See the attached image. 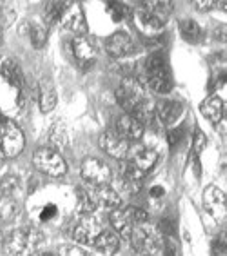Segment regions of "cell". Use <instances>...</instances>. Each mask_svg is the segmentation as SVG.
Returning <instances> with one entry per match:
<instances>
[{
    "instance_id": "obj_1",
    "label": "cell",
    "mask_w": 227,
    "mask_h": 256,
    "mask_svg": "<svg viewBox=\"0 0 227 256\" xmlns=\"http://www.w3.org/2000/svg\"><path fill=\"white\" fill-rule=\"evenodd\" d=\"M158 160V154L153 149L148 148H134L129 149V154L126 160H122V176L129 178L133 182H142L144 176L154 168Z\"/></svg>"
},
{
    "instance_id": "obj_2",
    "label": "cell",
    "mask_w": 227,
    "mask_h": 256,
    "mask_svg": "<svg viewBox=\"0 0 227 256\" xmlns=\"http://www.w3.org/2000/svg\"><path fill=\"white\" fill-rule=\"evenodd\" d=\"M129 242L134 251L142 256H158L162 252V236L153 226H148V224H140L134 227Z\"/></svg>"
},
{
    "instance_id": "obj_3",
    "label": "cell",
    "mask_w": 227,
    "mask_h": 256,
    "mask_svg": "<svg viewBox=\"0 0 227 256\" xmlns=\"http://www.w3.org/2000/svg\"><path fill=\"white\" fill-rule=\"evenodd\" d=\"M38 236L31 229H16L4 238L2 249L6 256H31L36 251Z\"/></svg>"
},
{
    "instance_id": "obj_4",
    "label": "cell",
    "mask_w": 227,
    "mask_h": 256,
    "mask_svg": "<svg viewBox=\"0 0 227 256\" xmlns=\"http://www.w3.org/2000/svg\"><path fill=\"white\" fill-rule=\"evenodd\" d=\"M116 100L129 114L134 113L146 102V88L140 80L126 78L116 89Z\"/></svg>"
},
{
    "instance_id": "obj_5",
    "label": "cell",
    "mask_w": 227,
    "mask_h": 256,
    "mask_svg": "<svg viewBox=\"0 0 227 256\" xmlns=\"http://www.w3.org/2000/svg\"><path fill=\"white\" fill-rule=\"evenodd\" d=\"M148 222V212H144L138 207H128V209H114L111 212V224L122 238L131 236V232L136 226Z\"/></svg>"
},
{
    "instance_id": "obj_6",
    "label": "cell",
    "mask_w": 227,
    "mask_h": 256,
    "mask_svg": "<svg viewBox=\"0 0 227 256\" xmlns=\"http://www.w3.org/2000/svg\"><path fill=\"white\" fill-rule=\"evenodd\" d=\"M146 71H148V84L153 91L162 94L171 91L173 84H171V76H169L166 64H164L162 54L149 56L148 64H146Z\"/></svg>"
},
{
    "instance_id": "obj_7",
    "label": "cell",
    "mask_w": 227,
    "mask_h": 256,
    "mask_svg": "<svg viewBox=\"0 0 227 256\" xmlns=\"http://www.w3.org/2000/svg\"><path fill=\"white\" fill-rule=\"evenodd\" d=\"M33 164H35V168L38 171L54 178L64 176L66 171H68V166H66V160L62 158V154L50 148L38 149L35 153V156H33Z\"/></svg>"
},
{
    "instance_id": "obj_8",
    "label": "cell",
    "mask_w": 227,
    "mask_h": 256,
    "mask_svg": "<svg viewBox=\"0 0 227 256\" xmlns=\"http://www.w3.org/2000/svg\"><path fill=\"white\" fill-rule=\"evenodd\" d=\"M24 146H26L24 133L20 131V128L15 122L6 118L4 134H2V156L6 158L18 156L24 151Z\"/></svg>"
},
{
    "instance_id": "obj_9",
    "label": "cell",
    "mask_w": 227,
    "mask_h": 256,
    "mask_svg": "<svg viewBox=\"0 0 227 256\" xmlns=\"http://www.w3.org/2000/svg\"><path fill=\"white\" fill-rule=\"evenodd\" d=\"M82 178L94 188H104L111 182V169L96 158H88L82 164Z\"/></svg>"
},
{
    "instance_id": "obj_10",
    "label": "cell",
    "mask_w": 227,
    "mask_h": 256,
    "mask_svg": "<svg viewBox=\"0 0 227 256\" xmlns=\"http://www.w3.org/2000/svg\"><path fill=\"white\" fill-rule=\"evenodd\" d=\"M100 148L104 149L109 156L126 160V156L129 154V149H131V144L124 136H120L116 131H108L100 136Z\"/></svg>"
},
{
    "instance_id": "obj_11",
    "label": "cell",
    "mask_w": 227,
    "mask_h": 256,
    "mask_svg": "<svg viewBox=\"0 0 227 256\" xmlns=\"http://www.w3.org/2000/svg\"><path fill=\"white\" fill-rule=\"evenodd\" d=\"M100 226L98 222L91 216H82L80 218V222L76 224L73 231V238L80 244H84V246H93L96 236L100 234Z\"/></svg>"
},
{
    "instance_id": "obj_12",
    "label": "cell",
    "mask_w": 227,
    "mask_h": 256,
    "mask_svg": "<svg viewBox=\"0 0 227 256\" xmlns=\"http://www.w3.org/2000/svg\"><path fill=\"white\" fill-rule=\"evenodd\" d=\"M116 133L120 136H124L129 144L138 142L140 138L144 136V126L134 118L133 114H124L120 116V120L116 122Z\"/></svg>"
},
{
    "instance_id": "obj_13",
    "label": "cell",
    "mask_w": 227,
    "mask_h": 256,
    "mask_svg": "<svg viewBox=\"0 0 227 256\" xmlns=\"http://www.w3.org/2000/svg\"><path fill=\"white\" fill-rule=\"evenodd\" d=\"M106 48H108V53L111 56L120 58V56H126V54H129L133 51V40H131V36L128 33L118 31V33L109 36L108 42H106Z\"/></svg>"
},
{
    "instance_id": "obj_14",
    "label": "cell",
    "mask_w": 227,
    "mask_h": 256,
    "mask_svg": "<svg viewBox=\"0 0 227 256\" xmlns=\"http://www.w3.org/2000/svg\"><path fill=\"white\" fill-rule=\"evenodd\" d=\"M62 24H64V28L68 31L76 33V34L86 33V30H88L84 13H82V10H80L78 6H70V10L64 11V15H62Z\"/></svg>"
},
{
    "instance_id": "obj_15",
    "label": "cell",
    "mask_w": 227,
    "mask_h": 256,
    "mask_svg": "<svg viewBox=\"0 0 227 256\" xmlns=\"http://www.w3.org/2000/svg\"><path fill=\"white\" fill-rule=\"evenodd\" d=\"M91 194V198L94 200V204H96V207L98 206H104L108 207V209H120V206H122V200H120V194L114 189L108 188V186H104V188H96V191L94 192H89Z\"/></svg>"
},
{
    "instance_id": "obj_16",
    "label": "cell",
    "mask_w": 227,
    "mask_h": 256,
    "mask_svg": "<svg viewBox=\"0 0 227 256\" xmlns=\"http://www.w3.org/2000/svg\"><path fill=\"white\" fill-rule=\"evenodd\" d=\"M182 114V106L178 102H173V100H160L156 104V116L158 120L166 126L169 124H174Z\"/></svg>"
},
{
    "instance_id": "obj_17",
    "label": "cell",
    "mask_w": 227,
    "mask_h": 256,
    "mask_svg": "<svg viewBox=\"0 0 227 256\" xmlns=\"http://www.w3.org/2000/svg\"><path fill=\"white\" fill-rule=\"evenodd\" d=\"M96 247V251H100L106 256H113L120 251V238L111 231H100V234L96 236L93 244Z\"/></svg>"
},
{
    "instance_id": "obj_18",
    "label": "cell",
    "mask_w": 227,
    "mask_h": 256,
    "mask_svg": "<svg viewBox=\"0 0 227 256\" xmlns=\"http://www.w3.org/2000/svg\"><path fill=\"white\" fill-rule=\"evenodd\" d=\"M73 53L74 56L84 62V64H91L96 56V48H94V42L88 36H80V38H74L73 42Z\"/></svg>"
},
{
    "instance_id": "obj_19",
    "label": "cell",
    "mask_w": 227,
    "mask_h": 256,
    "mask_svg": "<svg viewBox=\"0 0 227 256\" xmlns=\"http://www.w3.org/2000/svg\"><path fill=\"white\" fill-rule=\"evenodd\" d=\"M134 20H136V26L138 30L144 31L146 34H156L162 31L164 22H160L158 18H154L153 15H149L146 10H138L134 13Z\"/></svg>"
},
{
    "instance_id": "obj_20",
    "label": "cell",
    "mask_w": 227,
    "mask_h": 256,
    "mask_svg": "<svg viewBox=\"0 0 227 256\" xmlns=\"http://www.w3.org/2000/svg\"><path fill=\"white\" fill-rule=\"evenodd\" d=\"M224 109H226V106H224V100L218 98V96H212V98L206 100V102L202 104V114L212 124L222 122Z\"/></svg>"
},
{
    "instance_id": "obj_21",
    "label": "cell",
    "mask_w": 227,
    "mask_h": 256,
    "mask_svg": "<svg viewBox=\"0 0 227 256\" xmlns=\"http://www.w3.org/2000/svg\"><path fill=\"white\" fill-rule=\"evenodd\" d=\"M0 74L6 82H10L11 86L20 88L22 82H24V76H22V71H20L18 64L13 62V60H4L2 66H0Z\"/></svg>"
},
{
    "instance_id": "obj_22",
    "label": "cell",
    "mask_w": 227,
    "mask_h": 256,
    "mask_svg": "<svg viewBox=\"0 0 227 256\" xmlns=\"http://www.w3.org/2000/svg\"><path fill=\"white\" fill-rule=\"evenodd\" d=\"M142 10H146L149 15H153L154 18H158L160 22H166L168 16L171 15V11H173V4L168 2V0H151V2H146L144 4Z\"/></svg>"
},
{
    "instance_id": "obj_23",
    "label": "cell",
    "mask_w": 227,
    "mask_h": 256,
    "mask_svg": "<svg viewBox=\"0 0 227 256\" xmlns=\"http://www.w3.org/2000/svg\"><path fill=\"white\" fill-rule=\"evenodd\" d=\"M18 214V206L11 196H0V222L10 224Z\"/></svg>"
},
{
    "instance_id": "obj_24",
    "label": "cell",
    "mask_w": 227,
    "mask_h": 256,
    "mask_svg": "<svg viewBox=\"0 0 227 256\" xmlns=\"http://www.w3.org/2000/svg\"><path fill=\"white\" fill-rule=\"evenodd\" d=\"M76 211H78L80 216H91L94 212V209H96V204H94V200L91 198V194L86 191H82V189H78L76 191Z\"/></svg>"
},
{
    "instance_id": "obj_25",
    "label": "cell",
    "mask_w": 227,
    "mask_h": 256,
    "mask_svg": "<svg viewBox=\"0 0 227 256\" xmlns=\"http://www.w3.org/2000/svg\"><path fill=\"white\" fill-rule=\"evenodd\" d=\"M56 106V91L50 86H46L40 93V109L42 113H51Z\"/></svg>"
},
{
    "instance_id": "obj_26",
    "label": "cell",
    "mask_w": 227,
    "mask_h": 256,
    "mask_svg": "<svg viewBox=\"0 0 227 256\" xmlns=\"http://www.w3.org/2000/svg\"><path fill=\"white\" fill-rule=\"evenodd\" d=\"M30 38L35 48H42V46H46V40H48V30L38 22H33L30 26Z\"/></svg>"
},
{
    "instance_id": "obj_27",
    "label": "cell",
    "mask_w": 227,
    "mask_h": 256,
    "mask_svg": "<svg viewBox=\"0 0 227 256\" xmlns=\"http://www.w3.org/2000/svg\"><path fill=\"white\" fill-rule=\"evenodd\" d=\"M180 31H182V36L189 42H194V40L200 38V26L194 22V20H182V24H180Z\"/></svg>"
},
{
    "instance_id": "obj_28",
    "label": "cell",
    "mask_w": 227,
    "mask_h": 256,
    "mask_svg": "<svg viewBox=\"0 0 227 256\" xmlns=\"http://www.w3.org/2000/svg\"><path fill=\"white\" fill-rule=\"evenodd\" d=\"M109 8V15H111V18L114 20V22H122V20H126L128 16H131V11H129L128 6L124 4H118V2H111V4H108Z\"/></svg>"
},
{
    "instance_id": "obj_29",
    "label": "cell",
    "mask_w": 227,
    "mask_h": 256,
    "mask_svg": "<svg viewBox=\"0 0 227 256\" xmlns=\"http://www.w3.org/2000/svg\"><path fill=\"white\" fill-rule=\"evenodd\" d=\"M206 204H208V207H211L212 211H218V207L222 206L224 207V192L218 191V189L211 188L208 192H206Z\"/></svg>"
},
{
    "instance_id": "obj_30",
    "label": "cell",
    "mask_w": 227,
    "mask_h": 256,
    "mask_svg": "<svg viewBox=\"0 0 227 256\" xmlns=\"http://www.w3.org/2000/svg\"><path fill=\"white\" fill-rule=\"evenodd\" d=\"M68 4H64V2H51V4H48V8H46V16H48V20L50 22H58L60 18H62V15H64V8Z\"/></svg>"
},
{
    "instance_id": "obj_31",
    "label": "cell",
    "mask_w": 227,
    "mask_h": 256,
    "mask_svg": "<svg viewBox=\"0 0 227 256\" xmlns=\"http://www.w3.org/2000/svg\"><path fill=\"white\" fill-rule=\"evenodd\" d=\"M18 189V178L16 176H6L0 182V196H13V192Z\"/></svg>"
},
{
    "instance_id": "obj_32",
    "label": "cell",
    "mask_w": 227,
    "mask_h": 256,
    "mask_svg": "<svg viewBox=\"0 0 227 256\" xmlns=\"http://www.w3.org/2000/svg\"><path fill=\"white\" fill-rule=\"evenodd\" d=\"M122 191H126L128 194H136L142 188V184L140 182H133V180H129V178H120V186H118Z\"/></svg>"
},
{
    "instance_id": "obj_33",
    "label": "cell",
    "mask_w": 227,
    "mask_h": 256,
    "mask_svg": "<svg viewBox=\"0 0 227 256\" xmlns=\"http://www.w3.org/2000/svg\"><path fill=\"white\" fill-rule=\"evenodd\" d=\"M56 212H58L56 206H53V204H48V206L42 209V214H40V218H42V222H50V220H53V218L56 216Z\"/></svg>"
},
{
    "instance_id": "obj_34",
    "label": "cell",
    "mask_w": 227,
    "mask_h": 256,
    "mask_svg": "<svg viewBox=\"0 0 227 256\" xmlns=\"http://www.w3.org/2000/svg\"><path fill=\"white\" fill-rule=\"evenodd\" d=\"M60 256H88V254L76 246H64L60 247Z\"/></svg>"
},
{
    "instance_id": "obj_35",
    "label": "cell",
    "mask_w": 227,
    "mask_h": 256,
    "mask_svg": "<svg viewBox=\"0 0 227 256\" xmlns=\"http://www.w3.org/2000/svg\"><path fill=\"white\" fill-rule=\"evenodd\" d=\"M206 144H208V138H206V134L200 133V131H196V134H194V153H202V149L206 148Z\"/></svg>"
},
{
    "instance_id": "obj_36",
    "label": "cell",
    "mask_w": 227,
    "mask_h": 256,
    "mask_svg": "<svg viewBox=\"0 0 227 256\" xmlns=\"http://www.w3.org/2000/svg\"><path fill=\"white\" fill-rule=\"evenodd\" d=\"M180 138H182V131H180V129H178V131H171V133H169V144L174 146V144L180 142Z\"/></svg>"
},
{
    "instance_id": "obj_37",
    "label": "cell",
    "mask_w": 227,
    "mask_h": 256,
    "mask_svg": "<svg viewBox=\"0 0 227 256\" xmlns=\"http://www.w3.org/2000/svg\"><path fill=\"white\" fill-rule=\"evenodd\" d=\"M194 8H198L200 11H209L211 8H214V2H194Z\"/></svg>"
},
{
    "instance_id": "obj_38",
    "label": "cell",
    "mask_w": 227,
    "mask_h": 256,
    "mask_svg": "<svg viewBox=\"0 0 227 256\" xmlns=\"http://www.w3.org/2000/svg\"><path fill=\"white\" fill-rule=\"evenodd\" d=\"M4 124H6V118L4 116H0V156H2V134H4Z\"/></svg>"
},
{
    "instance_id": "obj_39",
    "label": "cell",
    "mask_w": 227,
    "mask_h": 256,
    "mask_svg": "<svg viewBox=\"0 0 227 256\" xmlns=\"http://www.w3.org/2000/svg\"><path fill=\"white\" fill-rule=\"evenodd\" d=\"M151 196H153V198L164 196V189L162 188H153V189H151Z\"/></svg>"
},
{
    "instance_id": "obj_40",
    "label": "cell",
    "mask_w": 227,
    "mask_h": 256,
    "mask_svg": "<svg viewBox=\"0 0 227 256\" xmlns=\"http://www.w3.org/2000/svg\"><path fill=\"white\" fill-rule=\"evenodd\" d=\"M0 42H2V26H0Z\"/></svg>"
},
{
    "instance_id": "obj_41",
    "label": "cell",
    "mask_w": 227,
    "mask_h": 256,
    "mask_svg": "<svg viewBox=\"0 0 227 256\" xmlns=\"http://www.w3.org/2000/svg\"><path fill=\"white\" fill-rule=\"evenodd\" d=\"M44 256H53V254H44Z\"/></svg>"
}]
</instances>
